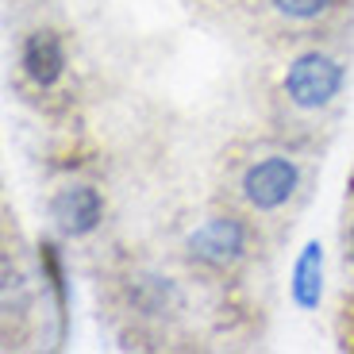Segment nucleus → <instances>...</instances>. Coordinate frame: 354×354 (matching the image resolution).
Segmentation results:
<instances>
[{
  "label": "nucleus",
  "instance_id": "nucleus-1",
  "mask_svg": "<svg viewBox=\"0 0 354 354\" xmlns=\"http://www.w3.org/2000/svg\"><path fill=\"white\" fill-rule=\"evenodd\" d=\"M281 85H285L289 104L304 108V112H319V108H328L339 97V88H343V66L324 50H304L289 62Z\"/></svg>",
  "mask_w": 354,
  "mask_h": 354
},
{
  "label": "nucleus",
  "instance_id": "nucleus-2",
  "mask_svg": "<svg viewBox=\"0 0 354 354\" xmlns=\"http://www.w3.org/2000/svg\"><path fill=\"white\" fill-rule=\"evenodd\" d=\"M247 243H250V235L243 227V220H235V216H212V220H204L201 227L189 231L185 250L193 262L208 266V270H231L235 262H243Z\"/></svg>",
  "mask_w": 354,
  "mask_h": 354
},
{
  "label": "nucleus",
  "instance_id": "nucleus-3",
  "mask_svg": "<svg viewBox=\"0 0 354 354\" xmlns=\"http://www.w3.org/2000/svg\"><path fill=\"white\" fill-rule=\"evenodd\" d=\"M301 185V169L297 162L285 158V154H270V158H258L254 166L243 174V196H247L250 208L258 212H277L292 201Z\"/></svg>",
  "mask_w": 354,
  "mask_h": 354
},
{
  "label": "nucleus",
  "instance_id": "nucleus-4",
  "mask_svg": "<svg viewBox=\"0 0 354 354\" xmlns=\"http://www.w3.org/2000/svg\"><path fill=\"white\" fill-rule=\"evenodd\" d=\"M50 220L58 223L62 235L81 239V235H93L104 220V196L93 185L77 181V185H66L50 196Z\"/></svg>",
  "mask_w": 354,
  "mask_h": 354
},
{
  "label": "nucleus",
  "instance_id": "nucleus-5",
  "mask_svg": "<svg viewBox=\"0 0 354 354\" xmlns=\"http://www.w3.org/2000/svg\"><path fill=\"white\" fill-rule=\"evenodd\" d=\"M124 297L131 304V312H139L147 319H166L174 312H181V304H185L181 285L174 277L158 274V270H135L124 281Z\"/></svg>",
  "mask_w": 354,
  "mask_h": 354
},
{
  "label": "nucleus",
  "instance_id": "nucleus-6",
  "mask_svg": "<svg viewBox=\"0 0 354 354\" xmlns=\"http://www.w3.org/2000/svg\"><path fill=\"white\" fill-rule=\"evenodd\" d=\"M19 66H24L27 81L39 88H50L62 81L66 73V43L54 31H31L19 50Z\"/></svg>",
  "mask_w": 354,
  "mask_h": 354
},
{
  "label": "nucleus",
  "instance_id": "nucleus-7",
  "mask_svg": "<svg viewBox=\"0 0 354 354\" xmlns=\"http://www.w3.org/2000/svg\"><path fill=\"white\" fill-rule=\"evenodd\" d=\"M289 297L301 312H316L324 301V243L308 239L292 262V277H289Z\"/></svg>",
  "mask_w": 354,
  "mask_h": 354
},
{
  "label": "nucleus",
  "instance_id": "nucleus-8",
  "mask_svg": "<svg viewBox=\"0 0 354 354\" xmlns=\"http://www.w3.org/2000/svg\"><path fill=\"white\" fill-rule=\"evenodd\" d=\"M39 266H43V281L50 289L54 301V316H58V339H66V319H70V277H66V262L62 250L50 239L39 243Z\"/></svg>",
  "mask_w": 354,
  "mask_h": 354
},
{
  "label": "nucleus",
  "instance_id": "nucleus-9",
  "mask_svg": "<svg viewBox=\"0 0 354 354\" xmlns=\"http://www.w3.org/2000/svg\"><path fill=\"white\" fill-rule=\"evenodd\" d=\"M31 308V289H27V277L12 254H4V319H24Z\"/></svg>",
  "mask_w": 354,
  "mask_h": 354
},
{
  "label": "nucleus",
  "instance_id": "nucleus-10",
  "mask_svg": "<svg viewBox=\"0 0 354 354\" xmlns=\"http://www.w3.org/2000/svg\"><path fill=\"white\" fill-rule=\"evenodd\" d=\"M270 4L289 19H319L331 8V0H270Z\"/></svg>",
  "mask_w": 354,
  "mask_h": 354
},
{
  "label": "nucleus",
  "instance_id": "nucleus-11",
  "mask_svg": "<svg viewBox=\"0 0 354 354\" xmlns=\"http://www.w3.org/2000/svg\"><path fill=\"white\" fill-rule=\"evenodd\" d=\"M351 258H354V223H351Z\"/></svg>",
  "mask_w": 354,
  "mask_h": 354
},
{
  "label": "nucleus",
  "instance_id": "nucleus-12",
  "mask_svg": "<svg viewBox=\"0 0 354 354\" xmlns=\"http://www.w3.org/2000/svg\"><path fill=\"white\" fill-rule=\"evenodd\" d=\"M351 189H354V177H351Z\"/></svg>",
  "mask_w": 354,
  "mask_h": 354
}]
</instances>
